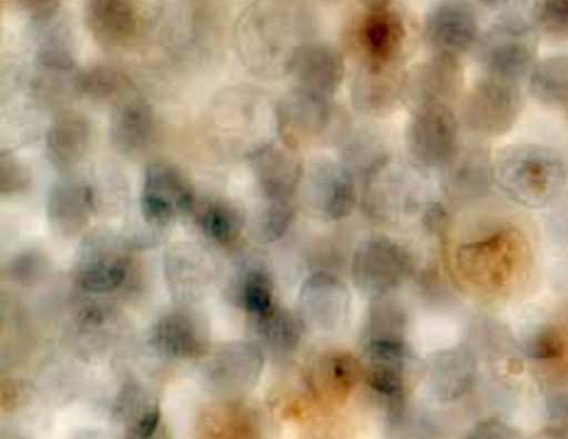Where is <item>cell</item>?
<instances>
[{
    "instance_id": "cell-5",
    "label": "cell",
    "mask_w": 568,
    "mask_h": 439,
    "mask_svg": "<svg viewBox=\"0 0 568 439\" xmlns=\"http://www.w3.org/2000/svg\"><path fill=\"white\" fill-rule=\"evenodd\" d=\"M132 242L110 227H93L79 239L71 278L83 296L105 298L132 278Z\"/></svg>"
},
{
    "instance_id": "cell-43",
    "label": "cell",
    "mask_w": 568,
    "mask_h": 439,
    "mask_svg": "<svg viewBox=\"0 0 568 439\" xmlns=\"http://www.w3.org/2000/svg\"><path fill=\"white\" fill-rule=\"evenodd\" d=\"M527 83L537 103L547 108H568V54L539 59Z\"/></svg>"
},
{
    "instance_id": "cell-15",
    "label": "cell",
    "mask_w": 568,
    "mask_h": 439,
    "mask_svg": "<svg viewBox=\"0 0 568 439\" xmlns=\"http://www.w3.org/2000/svg\"><path fill=\"white\" fill-rule=\"evenodd\" d=\"M159 18V0H85L83 20L91 37L108 49L138 44Z\"/></svg>"
},
{
    "instance_id": "cell-45",
    "label": "cell",
    "mask_w": 568,
    "mask_h": 439,
    "mask_svg": "<svg viewBox=\"0 0 568 439\" xmlns=\"http://www.w3.org/2000/svg\"><path fill=\"white\" fill-rule=\"evenodd\" d=\"M407 313L403 305L390 298L372 300V308L364 320V341L376 339H405Z\"/></svg>"
},
{
    "instance_id": "cell-49",
    "label": "cell",
    "mask_w": 568,
    "mask_h": 439,
    "mask_svg": "<svg viewBox=\"0 0 568 439\" xmlns=\"http://www.w3.org/2000/svg\"><path fill=\"white\" fill-rule=\"evenodd\" d=\"M532 20L539 32L568 37V0H535Z\"/></svg>"
},
{
    "instance_id": "cell-16",
    "label": "cell",
    "mask_w": 568,
    "mask_h": 439,
    "mask_svg": "<svg viewBox=\"0 0 568 439\" xmlns=\"http://www.w3.org/2000/svg\"><path fill=\"white\" fill-rule=\"evenodd\" d=\"M150 347L169 361L205 359L210 347V325L195 305L176 303L159 313L150 327Z\"/></svg>"
},
{
    "instance_id": "cell-13",
    "label": "cell",
    "mask_w": 568,
    "mask_h": 439,
    "mask_svg": "<svg viewBox=\"0 0 568 439\" xmlns=\"http://www.w3.org/2000/svg\"><path fill=\"white\" fill-rule=\"evenodd\" d=\"M197 195L191 178L174 162L156 159L144 169L140 191V215L150 227L166 229L193 215Z\"/></svg>"
},
{
    "instance_id": "cell-27",
    "label": "cell",
    "mask_w": 568,
    "mask_h": 439,
    "mask_svg": "<svg viewBox=\"0 0 568 439\" xmlns=\"http://www.w3.org/2000/svg\"><path fill=\"white\" fill-rule=\"evenodd\" d=\"M93 146V125L89 115L77 108L59 110L44 132V154L47 162L57 169L61 176L73 174L89 156Z\"/></svg>"
},
{
    "instance_id": "cell-56",
    "label": "cell",
    "mask_w": 568,
    "mask_h": 439,
    "mask_svg": "<svg viewBox=\"0 0 568 439\" xmlns=\"http://www.w3.org/2000/svg\"><path fill=\"white\" fill-rule=\"evenodd\" d=\"M366 10H378V8H390V0H359Z\"/></svg>"
},
{
    "instance_id": "cell-53",
    "label": "cell",
    "mask_w": 568,
    "mask_h": 439,
    "mask_svg": "<svg viewBox=\"0 0 568 439\" xmlns=\"http://www.w3.org/2000/svg\"><path fill=\"white\" fill-rule=\"evenodd\" d=\"M549 432L557 437H568V394H559L549 400L547 408Z\"/></svg>"
},
{
    "instance_id": "cell-55",
    "label": "cell",
    "mask_w": 568,
    "mask_h": 439,
    "mask_svg": "<svg viewBox=\"0 0 568 439\" xmlns=\"http://www.w3.org/2000/svg\"><path fill=\"white\" fill-rule=\"evenodd\" d=\"M67 439H120L115 435H110L105 430H98V427H79L67 435Z\"/></svg>"
},
{
    "instance_id": "cell-47",
    "label": "cell",
    "mask_w": 568,
    "mask_h": 439,
    "mask_svg": "<svg viewBox=\"0 0 568 439\" xmlns=\"http://www.w3.org/2000/svg\"><path fill=\"white\" fill-rule=\"evenodd\" d=\"M49 276V256L40 247L20 249L3 266V278L12 286L32 288Z\"/></svg>"
},
{
    "instance_id": "cell-10",
    "label": "cell",
    "mask_w": 568,
    "mask_h": 439,
    "mask_svg": "<svg viewBox=\"0 0 568 439\" xmlns=\"http://www.w3.org/2000/svg\"><path fill=\"white\" fill-rule=\"evenodd\" d=\"M266 351L254 339L222 341L203 359V384L217 400H244L264 374Z\"/></svg>"
},
{
    "instance_id": "cell-21",
    "label": "cell",
    "mask_w": 568,
    "mask_h": 439,
    "mask_svg": "<svg viewBox=\"0 0 568 439\" xmlns=\"http://www.w3.org/2000/svg\"><path fill=\"white\" fill-rule=\"evenodd\" d=\"M464 64L462 57L432 52L429 59L419 61L415 69L407 71L405 103L413 110L432 105H452L464 93Z\"/></svg>"
},
{
    "instance_id": "cell-52",
    "label": "cell",
    "mask_w": 568,
    "mask_h": 439,
    "mask_svg": "<svg viewBox=\"0 0 568 439\" xmlns=\"http://www.w3.org/2000/svg\"><path fill=\"white\" fill-rule=\"evenodd\" d=\"M464 439H517V435L508 422H503L498 418H488L474 425Z\"/></svg>"
},
{
    "instance_id": "cell-50",
    "label": "cell",
    "mask_w": 568,
    "mask_h": 439,
    "mask_svg": "<svg viewBox=\"0 0 568 439\" xmlns=\"http://www.w3.org/2000/svg\"><path fill=\"white\" fill-rule=\"evenodd\" d=\"M525 351H527V357L535 361H554L561 357L564 337L559 329H554V327H547V325L537 327L532 335H527Z\"/></svg>"
},
{
    "instance_id": "cell-32",
    "label": "cell",
    "mask_w": 568,
    "mask_h": 439,
    "mask_svg": "<svg viewBox=\"0 0 568 439\" xmlns=\"http://www.w3.org/2000/svg\"><path fill=\"white\" fill-rule=\"evenodd\" d=\"M493 183H496L493 156L486 150H480V146H471V150H462L459 156L444 169L442 188L452 203L466 205L484 201Z\"/></svg>"
},
{
    "instance_id": "cell-28",
    "label": "cell",
    "mask_w": 568,
    "mask_h": 439,
    "mask_svg": "<svg viewBox=\"0 0 568 439\" xmlns=\"http://www.w3.org/2000/svg\"><path fill=\"white\" fill-rule=\"evenodd\" d=\"M81 79L83 69L79 67V61L32 59L24 85H28L30 101L37 108L59 113V110L71 108V103L81 98Z\"/></svg>"
},
{
    "instance_id": "cell-17",
    "label": "cell",
    "mask_w": 568,
    "mask_h": 439,
    "mask_svg": "<svg viewBox=\"0 0 568 439\" xmlns=\"http://www.w3.org/2000/svg\"><path fill=\"white\" fill-rule=\"evenodd\" d=\"M407 359H410V351L405 339L364 341V381L390 420L403 418L405 412Z\"/></svg>"
},
{
    "instance_id": "cell-37",
    "label": "cell",
    "mask_w": 568,
    "mask_h": 439,
    "mask_svg": "<svg viewBox=\"0 0 568 439\" xmlns=\"http://www.w3.org/2000/svg\"><path fill=\"white\" fill-rule=\"evenodd\" d=\"M311 386L317 398L327 402H342L364 381V364L347 351H325L311 366Z\"/></svg>"
},
{
    "instance_id": "cell-39",
    "label": "cell",
    "mask_w": 568,
    "mask_h": 439,
    "mask_svg": "<svg viewBox=\"0 0 568 439\" xmlns=\"http://www.w3.org/2000/svg\"><path fill=\"white\" fill-rule=\"evenodd\" d=\"M258 415L262 412L244 406L242 400H220L203 412L195 439H264Z\"/></svg>"
},
{
    "instance_id": "cell-2",
    "label": "cell",
    "mask_w": 568,
    "mask_h": 439,
    "mask_svg": "<svg viewBox=\"0 0 568 439\" xmlns=\"http://www.w3.org/2000/svg\"><path fill=\"white\" fill-rule=\"evenodd\" d=\"M456 274L480 296H505L529 276L532 249L525 232L513 223H488L456 244Z\"/></svg>"
},
{
    "instance_id": "cell-33",
    "label": "cell",
    "mask_w": 568,
    "mask_h": 439,
    "mask_svg": "<svg viewBox=\"0 0 568 439\" xmlns=\"http://www.w3.org/2000/svg\"><path fill=\"white\" fill-rule=\"evenodd\" d=\"M42 400L44 398L37 394L34 384L8 376L3 381V437L42 439L49 427Z\"/></svg>"
},
{
    "instance_id": "cell-57",
    "label": "cell",
    "mask_w": 568,
    "mask_h": 439,
    "mask_svg": "<svg viewBox=\"0 0 568 439\" xmlns=\"http://www.w3.org/2000/svg\"><path fill=\"white\" fill-rule=\"evenodd\" d=\"M474 3L486 6V8H500V6L508 3V0H474Z\"/></svg>"
},
{
    "instance_id": "cell-22",
    "label": "cell",
    "mask_w": 568,
    "mask_h": 439,
    "mask_svg": "<svg viewBox=\"0 0 568 439\" xmlns=\"http://www.w3.org/2000/svg\"><path fill=\"white\" fill-rule=\"evenodd\" d=\"M95 213V186L77 174L61 176L47 193V223L61 239H81Z\"/></svg>"
},
{
    "instance_id": "cell-1",
    "label": "cell",
    "mask_w": 568,
    "mask_h": 439,
    "mask_svg": "<svg viewBox=\"0 0 568 439\" xmlns=\"http://www.w3.org/2000/svg\"><path fill=\"white\" fill-rule=\"evenodd\" d=\"M313 34L315 18L305 0H252L234 22L232 42L246 71L276 81L291 76Z\"/></svg>"
},
{
    "instance_id": "cell-31",
    "label": "cell",
    "mask_w": 568,
    "mask_h": 439,
    "mask_svg": "<svg viewBox=\"0 0 568 439\" xmlns=\"http://www.w3.org/2000/svg\"><path fill=\"white\" fill-rule=\"evenodd\" d=\"M344 71L347 67H344V54L339 49L329 42L313 40L295 59L291 71L293 89L320 98H335L344 83Z\"/></svg>"
},
{
    "instance_id": "cell-40",
    "label": "cell",
    "mask_w": 568,
    "mask_h": 439,
    "mask_svg": "<svg viewBox=\"0 0 568 439\" xmlns=\"http://www.w3.org/2000/svg\"><path fill=\"white\" fill-rule=\"evenodd\" d=\"M339 162L362 183H366L390 162V154L378 130L368 125H352L347 137L339 142Z\"/></svg>"
},
{
    "instance_id": "cell-20",
    "label": "cell",
    "mask_w": 568,
    "mask_h": 439,
    "mask_svg": "<svg viewBox=\"0 0 568 439\" xmlns=\"http://www.w3.org/2000/svg\"><path fill=\"white\" fill-rule=\"evenodd\" d=\"M407 71L400 61H362L352 79V108L364 118H386L405 103Z\"/></svg>"
},
{
    "instance_id": "cell-19",
    "label": "cell",
    "mask_w": 568,
    "mask_h": 439,
    "mask_svg": "<svg viewBox=\"0 0 568 439\" xmlns=\"http://www.w3.org/2000/svg\"><path fill=\"white\" fill-rule=\"evenodd\" d=\"M220 278V264L213 254L195 242H176L164 254V280L171 298L183 305H197Z\"/></svg>"
},
{
    "instance_id": "cell-18",
    "label": "cell",
    "mask_w": 568,
    "mask_h": 439,
    "mask_svg": "<svg viewBox=\"0 0 568 439\" xmlns=\"http://www.w3.org/2000/svg\"><path fill=\"white\" fill-rule=\"evenodd\" d=\"M298 315L315 335H335L347 327L352 315V293L332 272H315L298 290Z\"/></svg>"
},
{
    "instance_id": "cell-11",
    "label": "cell",
    "mask_w": 568,
    "mask_h": 439,
    "mask_svg": "<svg viewBox=\"0 0 568 439\" xmlns=\"http://www.w3.org/2000/svg\"><path fill=\"white\" fill-rule=\"evenodd\" d=\"M301 205L325 223L347 220L359 205V178L339 159L317 156L305 164V176L298 191Z\"/></svg>"
},
{
    "instance_id": "cell-29",
    "label": "cell",
    "mask_w": 568,
    "mask_h": 439,
    "mask_svg": "<svg viewBox=\"0 0 568 439\" xmlns=\"http://www.w3.org/2000/svg\"><path fill=\"white\" fill-rule=\"evenodd\" d=\"M169 47L183 59H205L220 40V24L203 0H181L166 24Z\"/></svg>"
},
{
    "instance_id": "cell-6",
    "label": "cell",
    "mask_w": 568,
    "mask_h": 439,
    "mask_svg": "<svg viewBox=\"0 0 568 439\" xmlns=\"http://www.w3.org/2000/svg\"><path fill=\"white\" fill-rule=\"evenodd\" d=\"M132 325L118 305L91 298L69 315L61 333L67 351L81 361H103L128 347Z\"/></svg>"
},
{
    "instance_id": "cell-9",
    "label": "cell",
    "mask_w": 568,
    "mask_h": 439,
    "mask_svg": "<svg viewBox=\"0 0 568 439\" xmlns=\"http://www.w3.org/2000/svg\"><path fill=\"white\" fill-rule=\"evenodd\" d=\"M410 276L413 254L398 239L376 235L356 244L352 254V280L364 298H390Z\"/></svg>"
},
{
    "instance_id": "cell-34",
    "label": "cell",
    "mask_w": 568,
    "mask_h": 439,
    "mask_svg": "<svg viewBox=\"0 0 568 439\" xmlns=\"http://www.w3.org/2000/svg\"><path fill=\"white\" fill-rule=\"evenodd\" d=\"M405 22L393 8L366 10L356 22L354 47L362 61H400Z\"/></svg>"
},
{
    "instance_id": "cell-36",
    "label": "cell",
    "mask_w": 568,
    "mask_h": 439,
    "mask_svg": "<svg viewBox=\"0 0 568 439\" xmlns=\"http://www.w3.org/2000/svg\"><path fill=\"white\" fill-rule=\"evenodd\" d=\"M225 296L237 308H242L250 320L268 313L278 305V293L274 276L268 268L258 262H242L234 268L232 276L225 278Z\"/></svg>"
},
{
    "instance_id": "cell-3",
    "label": "cell",
    "mask_w": 568,
    "mask_h": 439,
    "mask_svg": "<svg viewBox=\"0 0 568 439\" xmlns=\"http://www.w3.org/2000/svg\"><path fill=\"white\" fill-rule=\"evenodd\" d=\"M207 132L222 154L246 162L278 137V105L254 85H230L210 101Z\"/></svg>"
},
{
    "instance_id": "cell-4",
    "label": "cell",
    "mask_w": 568,
    "mask_h": 439,
    "mask_svg": "<svg viewBox=\"0 0 568 439\" xmlns=\"http://www.w3.org/2000/svg\"><path fill=\"white\" fill-rule=\"evenodd\" d=\"M496 183L517 205L541 211L557 203L568 186L566 159L545 144H510L493 156Z\"/></svg>"
},
{
    "instance_id": "cell-24",
    "label": "cell",
    "mask_w": 568,
    "mask_h": 439,
    "mask_svg": "<svg viewBox=\"0 0 568 439\" xmlns=\"http://www.w3.org/2000/svg\"><path fill=\"white\" fill-rule=\"evenodd\" d=\"M108 140L120 156L142 159L162 140V120L142 93H134L110 110Z\"/></svg>"
},
{
    "instance_id": "cell-14",
    "label": "cell",
    "mask_w": 568,
    "mask_h": 439,
    "mask_svg": "<svg viewBox=\"0 0 568 439\" xmlns=\"http://www.w3.org/2000/svg\"><path fill=\"white\" fill-rule=\"evenodd\" d=\"M405 144L417 166L444 171L462 152V120L452 105L417 108L407 122Z\"/></svg>"
},
{
    "instance_id": "cell-44",
    "label": "cell",
    "mask_w": 568,
    "mask_h": 439,
    "mask_svg": "<svg viewBox=\"0 0 568 439\" xmlns=\"http://www.w3.org/2000/svg\"><path fill=\"white\" fill-rule=\"evenodd\" d=\"M32 40H34V59L47 61H79L77 57V34H73L67 12L59 18L30 24Z\"/></svg>"
},
{
    "instance_id": "cell-35",
    "label": "cell",
    "mask_w": 568,
    "mask_h": 439,
    "mask_svg": "<svg viewBox=\"0 0 568 439\" xmlns=\"http://www.w3.org/2000/svg\"><path fill=\"white\" fill-rule=\"evenodd\" d=\"M415 201L413 183L398 166H393V159L364 183L362 193V211L364 215L374 217L376 223H395L403 217Z\"/></svg>"
},
{
    "instance_id": "cell-26",
    "label": "cell",
    "mask_w": 568,
    "mask_h": 439,
    "mask_svg": "<svg viewBox=\"0 0 568 439\" xmlns=\"http://www.w3.org/2000/svg\"><path fill=\"white\" fill-rule=\"evenodd\" d=\"M423 37L437 54L462 57L471 52L480 37L476 10L466 0H442L425 18Z\"/></svg>"
},
{
    "instance_id": "cell-42",
    "label": "cell",
    "mask_w": 568,
    "mask_h": 439,
    "mask_svg": "<svg viewBox=\"0 0 568 439\" xmlns=\"http://www.w3.org/2000/svg\"><path fill=\"white\" fill-rule=\"evenodd\" d=\"M134 93L140 91L134 89L132 79L115 64H93L83 69L81 98H85V101L98 108L113 110Z\"/></svg>"
},
{
    "instance_id": "cell-46",
    "label": "cell",
    "mask_w": 568,
    "mask_h": 439,
    "mask_svg": "<svg viewBox=\"0 0 568 439\" xmlns=\"http://www.w3.org/2000/svg\"><path fill=\"white\" fill-rule=\"evenodd\" d=\"M295 201H264L252 220V235L256 242H278L293 225Z\"/></svg>"
},
{
    "instance_id": "cell-23",
    "label": "cell",
    "mask_w": 568,
    "mask_h": 439,
    "mask_svg": "<svg viewBox=\"0 0 568 439\" xmlns=\"http://www.w3.org/2000/svg\"><path fill=\"white\" fill-rule=\"evenodd\" d=\"M262 201H295L305 176L301 150L276 137L246 159Z\"/></svg>"
},
{
    "instance_id": "cell-38",
    "label": "cell",
    "mask_w": 568,
    "mask_h": 439,
    "mask_svg": "<svg viewBox=\"0 0 568 439\" xmlns=\"http://www.w3.org/2000/svg\"><path fill=\"white\" fill-rule=\"evenodd\" d=\"M191 220L201 235L217 247H232L244 235L246 215L242 207L225 195H205L197 198Z\"/></svg>"
},
{
    "instance_id": "cell-51",
    "label": "cell",
    "mask_w": 568,
    "mask_h": 439,
    "mask_svg": "<svg viewBox=\"0 0 568 439\" xmlns=\"http://www.w3.org/2000/svg\"><path fill=\"white\" fill-rule=\"evenodd\" d=\"M64 3L67 0H16L18 10L30 20V24H42L59 18L64 12Z\"/></svg>"
},
{
    "instance_id": "cell-25",
    "label": "cell",
    "mask_w": 568,
    "mask_h": 439,
    "mask_svg": "<svg viewBox=\"0 0 568 439\" xmlns=\"http://www.w3.org/2000/svg\"><path fill=\"white\" fill-rule=\"evenodd\" d=\"M110 422L120 439H154L162 427V406L142 378L128 376L110 402Z\"/></svg>"
},
{
    "instance_id": "cell-54",
    "label": "cell",
    "mask_w": 568,
    "mask_h": 439,
    "mask_svg": "<svg viewBox=\"0 0 568 439\" xmlns=\"http://www.w3.org/2000/svg\"><path fill=\"white\" fill-rule=\"evenodd\" d=\"M423 223L432 232V235H442L449 225V215L444 211L442 203H429L423 213Z\"/></svg>"
},
{
    "instance_id": "cell-41",
    "label": "cell",
    "mask_w": 568,
    "mask_h": 439,
    "mask_svg": "<svg viewBox=\"0 0 568 439\" xmlns=\"http://www.w3.org/2000/svg\"><path fill=\"white\" fill-rule=\"evenodd\" d=\"M252 327L256 335L254 341H258L264 351L276 354V357H291V354L301 347V341L307 333L298 310H291L281 303L268 313L254 317Z\"/></svg>"
},
{
    "instance_id": "cell-8",
    "label": "cell",
    "mask_w": 568,
    "mask_h": 439,
    "mask_svg": "<svg viewBox=\"0 0 568 439\" xmlns=\"http://www.w3.org/2000/svg\"><path fill=\"white\" fill-rule=\"evenodd\" d=\"M539 52L537 28L520 18H508L493 24L478 37L474 54L486 76L517 83L529 79Z\"/></svg>"
},
{
    "instance_id": "cell-12",
    "label": "cell",
    "mask_w": 568,
    "mask_h": 439,
    "mask_svg": "<svg viewBox=\"0 0 568 439\" xmlns=\"http://www.w3.org/2000/svg\"><path fill=\"white\" fill-rule=\"evenodd\" d=\"M523 105L525 101L517 83L484 76L464 95L462 122L480 140L505 137L520 120Z\"/></svg>"
},
{
    "instance_id": "cell-7",
    "label": "cell",
    "mask_w": 568,
    "mask_h": 439,
    "mask_svg": "<svg viewBox=\"0 0 568 439\" xmlns=\"http://www.w3.org/2000/svg\"><path fill=\"white\" fill-rule=\"evenodd\" d=\"M352 120L335 98H320L293 89L278 103V137L295 150L307 144H337L347 137Z\"/></svg>"
},
{
    "instance_id": "cell-30",
    "label": "cell",
    "mask_w": 568,
    "mask_h": 439,
    "mask_svg": "<svg viewBox=\"0 0 568 439\" xmlns=\"http://www.w3.org/2000/svg\"><path fill=\"white\" fill-rule=\"evenodd\" d=\"M478 378V361L468 347H447L432 354L425 364V384L442 402L462 400L471 394Z\"/></svg>"
},
{
    "instance_id": "cell-48",
    "label": "cell",
    "mask_w": 568,
    "mask_h": 439,
    "mask_svg": "<svg viewBox=\"0 0 568 439\" xmlns=\"http://www.w3.org/2000/svg\"><path fill=\"white\" fill-rule=\"evenodd\" d=\"M32 186V169L22 159L3 146L0 152V195L3 198H20Z\"/></svg>"
}]
</instances>
